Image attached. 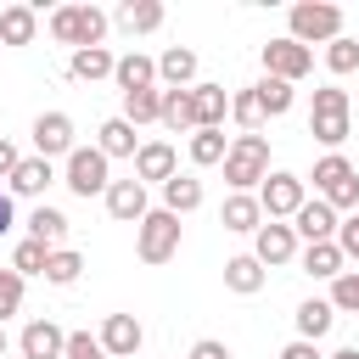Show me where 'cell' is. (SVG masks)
<instances>
[{
  "instance_id": "6da1fadb",
  "label": "cell",
  "mask_w": 359,
  "mask_h": 359,
  "mask_svg": "<svg viewBox=\"0 0 359 359\" xmlns=\"http://www.w3.org/2000/svg\"><path fill=\"white\" fill-rule=\"evenodd\" d=\"M309 135L325 146V151H342V140L353 135V101L342 84H320L314 101H309Z\"/></svg>"
},
{
  "instance_id": "7a4b0ae2",
  "label": "cell",
  "mask_w": 359,
  "mask_h": 359,
  "mask_svg": "<svg viewBox=\"0 0 359 359\" xmlns=\"http://www.w3.org/2000/svg\"><path fill=\"white\" fill-rule=\"evenodd\" d=\"M286 39H297L303 50L342 39V6H331V0H297L286 11Z\"/></svg>"
},
{
  "instance_id": "3957f363",
  "label": "cell",
  "mask_w": 359,
  "mask_h": 359,
  "mask_svg": "<svg viewBox=\"0 0 359 359\" xmlns=\"http://www.w3.org/2000/svg\"><path fill=\"white\" fill-rule=\"evenodd\" d=\"M107 28H112V17H107L101 6H56V11H50V39H56V45H67V56H73V50L101 45V39H107Z\"/></svg>"
},
{
  "instance_id": "277c9868",
  "label": "cell",
  "mask_w": 359,
  "mask_h": 359,
  "mask_svg": "<svg viewBox=\"0 0 359 359\" xmlns=\"http://www.w3.org/2000/svg\"><path fill=\"white\" fill-rule=\"evenodd\" d=\"M219 168H224L230 191H247V196H252V191L264 185V174H269V140H264V135H236Z\"/></svg>"
},
{
  "instance_id": "5b68a950",
  "label": "cell",
  "mask_w": 359,
  "mask_h": 359,
  "mask_svg": "<svg viewBox=\"0 0 359 359\" xmlns=\"http://www.w3.org/2000/svg\"><path fill=\"white\" fill-rule=\"evenodd\" d=\"M309 180H314V196H320L325 208H337V213L353 208V213H359V168H353L342 151H325Z\"/></svg>"
},
{
  "instance_id": "8992f818",
  "label": "cell",
  "mask_w": 359,
  "mask_h": 359,
  "mask_svg": "<svg viewBox=\"0 0 359 359\" xmlns=\"http://www.w3.org/2000/svg\"><path fill=\"white\" fill-rule=\"evenodd\" d=\"M62 185L73 191V196H107V185H112V163L95 151V146H73L67 157H62Z\"/></svg>"
},
{
  "instance_id": "52a82bcc",
  "label": "cell",
  "mask_w": 359,
  "mask_h": 359,
  "mask_svg": "<svg viewBox=\"0 0 359 359\" xmlns=\"http://www.w3.org/2000/svg\"><path fill=\"white\" fill-rule=\"evenodd\" d=\"M180 236H185V224H180L168 208H151V213L135 224V252H140V264H168V258L180 252Z\"/></svg>"
},
{
  "instance_id": "ba28073f",
  "label": "cell",
  "mask_w": 359,
  "mask_h": 359,
  "mask_svg": "<svg viewBox=\"0 0 359 359\" xmlns=\"http://www.w3.org/2000/svg\"><path fill=\"white\" fill-rule=\"evenodd\" d=\"M258 196V208H264V219H292L303 202H309V185H303V174H292V168H269L264 174V185L252 191Z\"/></svg>"
},
{
  "instance_id": "9c48e42d",
  "label": "cell",
  "mask_w": 359,
  "mask_h": 359,
  "mask_svg": "<svg viewBox=\"0 0 359 359\" xmlns=\"http://www.w3.org/2000/svg\"><path fill=\"white\" fill-rule=\"evenodd\" d=\"M258 56H264V79H286V84H297V79H309V73H314V50H303V45H297V39H286V34H280V39H269Z\"/></svg>"
},
{
  "instance_id": "30bf717a",
  "label": "cell",
  "mask_w": 359,
  "mask_h": 359,
  "mask_svg": "<svg viewBox=\"0 0 359 359\" xmlns=\"http://www.w3.org/2000/svg\"><path fill=\"white\" fill-rule=\"evenodd\" d=\"M28 135H34V157H45V163H56V157H67V151L79 146V140H73V118H67V112H56V107H50V112H39Z\"/></svg>"
},
{
  "instance_id": "8fae6325",
  "label": "cell",
  "mask_w": 359,
  "mask_h": 359,
  "mask_svg": "<svg viewBox=\"0 0 359 359\" xmlns=\"http://www.w3.org/2000/svg\"><path fill=\"white\" fill-rule=\"evenodd\" d=\"M252 258H258L264 269L297 264V236H292V224H280V219H264V224L252 230Z\"/></svg>"
},
{
  "instance_id": "7c38bea8",
  "label": "cell",
  "mask_w": 359,
  "mask_h": 359,
  "mask_svg": "<svg viewBox=\"0 0 359 359\" xmlns=\"http://www.w3.org/2000/svg\"><path fill=\"white\" fill-rule=\"evenodd\" d=\"M95 342H101V353H107V359H135V353H140V342H146V325H140L135 314H107V320H101V331H95Z\"/></svg>"
},
{
  "instance_id": "4fadbf2b",
  "label": "cell",
  "mask_w": 359,
  "mask_h": 359,
  "mask_svg": "<svg viewBox=\"0 0 359 359\" xmlns=\"http://www.w3.org/2000/svg\"><path fill=\"white\" fill-rule=\"evenodd\" d=\"M337 208H325L320 196H309L297 213H292V236H297V247H314V241H337Z\"/></svg>"
},
{
  "instance_id": "5bb4252c",
  "label": "cell",
  "mask_w": 359,
  "mask_h": 359,
  "mask_svg": "<svg viewBox=\"0 0 359 359\" xmlns=\"http://www.w3.org/2000/svg\"><path fill=\"white\" fill-rule=\"evenodd\" d=\"M180 174V151L168 146V140H140V151H135V180L140 185H168Z\"/></svg>"
},
{
  "instance_id": "9a60e30c",
  "label": "cell",
  "mask_w": 359,
  "mask_h": 359,
  "mask_svg": "<svg viewBox=\"0 0 359 359\" xmlns=\"http://www.w3.org/2000/svg\"><path fill=\"white\" fill-rule=\"evenodd\" d=\"M17 353L22 359H62L67 353V331L56 320H28L22 337H17Z\"/></svg>"
},
{
  "instance_id": "2e32d148",
  "label": "cell",
  "mask_w": 359,
  "mask_h": 359,
  "mask_svg": "<svg viewBox=\"0 0 359 359\" xmlns=\"http://www.w3.org/2000/svg\"><path fill=\"white\" fill-rule=\"evenodd\" d=\"M101 202H107V213H112L118 224H140V219L151 213V202H146V185H140V180H112Z\"/></svg>"
},
{
  "instance_id": "e0dca14e",
  "label": "cell",
  "mask_w": 359,
  "mask_h": 359,
  "mask_svg": "<svg viewBox=\"0 0 359 359\" xmlns=\"http://www.w3.org/2000/svg\"><path fill=\"white\" fill-rule=\"evenodd\" d=\"M157 84L163 90H191L196 84V50L191 45H168L157 56Z\"/></svg>"
},
{
  "instance_id": "ac0fdd59",
  "label": "cell",
  "mask_w": 359,
  "mask_h": 359,
  "mask_svg": "<svg viewBox=\"0 0 359 359\" xmlns=\"http://www.w3.org/2000/svg\"><path fill=\"white\" fill-rule=\"evenodd\" d=\"M112 84H118L123 95H135V90H157V56H140V50L118 56V62H112Z\"/></svg>"
},
{
  "instance_id": "d6986e66",
  "label": "cell",
  "mask_w": 359,
  "mask_h": 359,
  "mask_svg": "<svg viewBox=\"0 0 359 359\" xmlns=\"http://www.w3.org/2000/svg\"><path fill=\"white\" fill-rule=\"evenodd\" d=\"M191 112H196V129H224V118H230V95H224V84H191Z\"/></svg>"
},
{
  "instance_id": "ffe728a7",
  "label": "cell",
  "mask_w": 359,
  "mask_h": 359,
  "mask_svg": "<svg viewBox=\"0 0 359 359\" xmlns=\"http://www.w3.org/2000/svg\"><path fill=\"white\" fill-rule=\"evenodd\" d=\"M50 185H56V163H45V157H22L11 168V180H6L11 196H45Z\"/></svg>"
},
{
  "instance_id": "44dd1931",
  "label": "cell",
  "mask_w": 359,
  "mask_h": 359,
  "mask_svg": "<svg viewBox=\"0 0 359 359\" xmlns=\"http://www.w3.org/2000/svg\"><path fill=\"white\" fill-rule=\"evenodd\" d=\"M95 151L112 163V157H135L140 151V129L135 123H123V118H107L101 129H95Z\"/></svg>"
},
{
  "instance_id": "7402d4cb",
  "label": "cell",
  "mask_w": 359,
  "mask_h": 359,
  "mask_svg": "<svg viewBox=\"0 0 359 359\" xmlns=\"http://www.w3.org/2000/svg\"><path fill=\"white\" fill-rule=\"evenodd\" d=\"M219 224H224V230H236V236H252V230L264 224V208H258V196H247V191H230V196H224V208H219Z\"/></svg>"
},
{
  "instance_id": "603a6c76",
  "label": "cell",
  "mask_w": 359,
  "mask_h": 359,
  "mask_svg": "<svg viewBox=\"0 0 359 359\" xmlns=\"http://www.w3.org/2000/svg\"><path fill=\"white\" fill-rule=\"evenodd\" d=\"M297 264H303V275H314V280H337V275L348 269V258H342V247H337V241L297 247Z\"/></svg>"
},
{
  "instance_id": "cb8c5ba5",
  "label": "cell",
  "mask_w": 359,
  "mask_h": 359,
  "mask_svg": "<svg viewBox=\"0 0 359 359\" xmlns=\"http://www.w3.org/2000/svg\"><path fill=\"white\" fill-rule=\"evenodd\" d=\"M264 280H269V269H264L252 252H236V258H224V286H230L236 297H252V292H264Z\"/></svg>"
},
{
  "instance_id": "d4e9b609",
  "label": "cell",
  "mask_w": 359,
  "mask_h": 359,
  "mask_svg": "<svg viewBox=\"0 0 359 359\" xmlns=\"http://www.w3.org/2000/svg\"><path fill=\"white\" fill-rule=\"evenodd\" d=\"M163 0H123L118 11H112V22L123 28V34H151V28H163Z\"/></svg>"
},
{
  "instance_id": "484cf974",
  "label": "cell",
  "mask_w": 359,
  "mask_h": 359,
  "mask_svg": "<svg viewBox=\"0 0 359 359\" xmlns=\"http://www.w3.org/2000/svg\"><path fill=\"white\" fill-rule=\"evenodd\" d=\"M39 34V6H6L0 11V50L6 45H34Z\"/></svg>"
},
{
  "instance_id": "4316f807",
  "label": "cell",
  "mask_w": 359,
  "mask_h": 359,
  "mask_svg": "<svg viewBox=\"0 0 359 359\" xmlns=\"http://www.w3.org/2000/svg\"><path fill=\"white\" fill-rule=\"evenodd\" d=\"M292 320H297V337H303V342H320V337L337 325V309H331L325 297H303Z\"/></svg>"
},
{
  "instance_id": "83f0119b",
  "label": "cell",
  "mask_w": 359,
  "mask_h": 359,
  "mask_svg": "<svg viewBox=\"0 0 359 359\" xmlns=\"http://www.w3.org/2000/svg\"><path fill=\"white\" fill-rule=\"evenodd\" d=\"M112 62H118V56H112L107 45H90V50H73V56H67V73H73L79 84H95V79H112Z\"/></svg>"
},
{
  "instance_id": "f1b7e54d",
  "label": "cell",
  "mask_w": 359,
  "mask_h": 359,
  "mask_svg": "<svg viewBox=\"0 0 359 359\" xmlns=\"http://www.w3.org/2000/svg\"><path fill=\"white\" fill-rule=\"evenodd\" d=\"M157 123L163 129H185V135H196V112H191V90H163V101H157Z\"/></svg>"
},
{
  "instance_id": "f546056e",
  "label": "cell",
  "mask_w": 359,
  "mask_h": 359,
  "mask_svg": "<svg viewBox=\"0 0 359 359\" xmlns=\"http://www.w3.org/2000/svg\"><path fill=\"white\" fill-rule=\"evenodd\" d=\"M224 151H230L224 129H196V135L185 140V157H191V168H219V163H224Z\"/></svg>"
},
{
  "instance_id": "4dcf8cb0",
  "label": "cell",
  "mask_w": 359,
  "mask_h": 359,
  "mask_svg": "<svg viewBox=\"0 0 359 359\" xmlns=\"http://www.w3.org/2000/svg\"><path fill=\"white\" fill-rule=\"evenodd\" d=\"M163 208H168L174 219L196 213V208H202V180H196V174H174V180L163 185Z\"/></svg>"
},
{
  "instance_id": "1f68e13d",
  "label": "cell",
  "mask_w": 359,
  "mask_h": 359,
  "mask_svg": "<svg viewBox=\"0 0 359 359\" xmlns=\"http://www.w3.org/2000/svg\"><path fill=\"white\" fill-rule=\"evenodd\" d=\"M28 236L45 241V247H67V213L50 208V202H39V208L28 213Z\"/></svg>"
},
{
  "instance_id": "d6a6232c",
  "label": "cell",
  "mask_w": 359,
  "mask_h": 359,
  "mask_svg": "<svg viewBox=\"0 0 359 359\" xmlns=\"http://www.w3.org/2000/svg\"><path fill=\"white\" fill-rule=\"evenodd\" d=\"M84 275V252L79 247H50V258H45V280L50 286H73Z\"/></svg>"
},
{
  "instance_id": "836d02e7",
  "label": "cell",
  "mask_w": 359,
  "mask_h": 359,
  "mask_svg": "<svg viewBox=\"0 0 359 359\" xmlns=\"http://www.w3.org/2000/svg\"><path fill=\"white\" fill-rule=\"evenodd\" d=\"M252 90H258V101H264V118H286L292 101H297V84H286V79H258Z\"/></svg>"
},
{
  "instance_id": "e575fe53",
  "label": "cell",
  "mask_w": 359,
  "mask_h": 359,
  "mask_svg": "<svg viewBox=\"0 0 359 359\" xmlns=\"http://www.w3.org/2000/svg\"><path fill=\"white\" fill-rule=\"evenodd\" d=\"M230 118L241 123V135H258V129L269 123V118H264V101H258V90H252V84L230 95Z\"/></svg>"
},
{
  "instance_id": "d590c367",
  "label": "cell",
  "mask_w": 359,
  "mask_h": 359,
  "mask_svg": "<svg viewBox=\"0 0 359 359\" xmlns=\"http://www.w3.org/2000/svg\"><path fill=\"white\" fill-rule=\"evenodd\" d=\"M45 258H50V247L45 241H34V236H22L17 247H11V269L28 280V275H45Z\"/></svg>"
},
{
  "instance_id": "8d00e7d4",
  "label": "cell",
  "mask_w": 359,
  "mask_h": 359,
  "mask_svg": "<svg viewBox=\"0 0 359 359\" xmlns=\"http://www.w3.org/2000/svg\"><path fill=\"white\" fill-rule=\"evenodd\" d=\"M157 101H163V90H135V95H123V112L118 118L135 123V129L140 123H157Z\"/></svg>"
},
{
  "instance_id": "74e56055",
  "label": "cell",
  "mask_w": 359,
  "mask_h": 359,
  "mask_svg": "<svg viewBox=\"0 0 359 359\" xmlns=\"http://www.w3.org/2000/svg\"><path fill=\"white\" fill-rule=\"evenodd\" d=\"M337 314H359V269H342L337 280H331V297H325Z\"/></svg>"
},
{
  "instance_id": "f35d334b",
  "label": "cell",
  "mask_w": 359,
  "mask_h": 359,
  "mask_svg": "<svg viewBox=\"0 0 359 359\" xmlns=\"http://www.w3.org/2000/svg\"><path fill=\"white\" fill-rule=\"evenodd\" d=\"M22 292H28V280H22V275L6 264V269H0V325H6V320L22 309Z\"/></svg>"
},
{
  "instance_id": "ab89813d",
  "label": "cell",
  "mask_w": 359,
  "mask_h": 359,
  "mask_svg": "<svg viewBox=\"0 0 359 359\" xmlns=\"http://www.w3.org/2000/svg\"><path fill=\"white\" fill-rule=\"evenodd\" d=\"M325 67H331L337 79H342V73H353V67H359V39H348V34H342V39H331V45H325Z\"/></svg>"
},
{
  "instance_id": "60d3db41",
  "label": "cell",
  "mask_w": 359,
  "mask_h": 359,
  "mask_svg": "<svg viewBox=\"0 0 359 359\" xmlns=\"http://www.w3.org/2000/svg\"><path fill=\"white\" fill-rule=\"evenodd\" d=\"M337 247H342L348 264H359V213H348V219L337 224Z\"/></svg>"
},
{
  "instance_id": "b9f144b4",
  "label": "cell",
  "mask_w": 359,
  "mask_h": 359,
  "mask_svg": "<svg viewBox=\"0 0 359 359\" xmlns=\"http://www.w3.org/2000/svg\"><path fill=\"white\" fill-rule=\"evenodd\" d=\"M62 359H107V353H101V342L90 331H67V353Z\"/></svg>"
},
{
  "instance_id": "7bdbcfd3",
  "label": "cell",
  "mask_w": 359,
  "mask_h": 359,
  "mask_svg": "<svg viewBox=\"0 0 359 359\" xmlns=\"http://www.w3.org/2000/svg\"><path fill=\"white\" fill-rule=\"evenodd\" d=\"M185 359H230V348L219 342V337H202V342H191V353Z\"/></svg>"
},
{
  "instance_id": "ee69618b",
  "label": "cell",
  "mask_w": 359,
  "mask_h": 359,
  "mask_svg": "<svg viewBox=\"0 0 359 359\" xmlns=\"http://www.w3.org/2000/svg\"><path fill=\"white\" fill-rule=\"evenodd\" d=\"M280 359H325V353H320V342H303V337H292V342L280 348Z\"/></svg>"
},
{
  "instance_id": "f6af8a7d",
  "label": "cell",
  "mask_w": 359,
  "mask_h": 359,
  "mask_svg": "<svg viewBox=\"0 0 359 359\" xmlns=\"http://www.w3.org/2000/svg\"><path fill=\"white\" fill-rule=\"evenodd\" d=\"M17 163H22V151H17V146L0 135V180H11V168H17Z\"/></svg>"
},
{
  "instance_id": "bcb514c9",
  "label": "cell",
  "mask_w": 359,
  "mask_h": 359,
  "mask_svg": "<svg viewBox=\"0 0 359 359\" xmlns=\"http://www.w3.org/2000/svg\"><path fill=\"white\" fill-rule=\"evenodd\" d=\"M11 224H17V196L0 191V236H11Z\"/></svg>"
},
{
  "instance_id": "7dc6e473",
  "label": "cell",
  "mask_w": 359,
  "mask_h": 359,
  "mask_svg": "<svg viewBox=\"0 0 359 359\" xmlns=\"http://www.w3.org/2000/svg\"><path fill=\"white\" fill-rule=\"evenodd\" d=\"M325 359H359V348L348 342V348H337V353H325Z\"/></svg>"
},
{
  "instance_id": "c3c4849f",
  "label": "cell",
  "mask_w": 359,
  "mask_h": 359,
  "mask_svg": "<svg viewBox=\"0 0 359 359\" xmlns=\"http://www.w3.org/2000/svg\"><path fill=\"white\" fill-rule=\"evenodd\" d=\"M6 348H11V342H6V325H0V353H6Z\"/></svg>"
}]
</instances>
